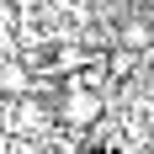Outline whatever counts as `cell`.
I'll list each match as a JSON object with an SVG mask.
<instances>
[{
    "label": "cell",
    "instance_id": "obj_1",
    "mask_svg": "<svg viewBox=\"0 0 154 154\" xmlns=\"http://www.w3.org/2000/svg\"><path fill=\"white\" fill-rule=\"evenodd\" d=\"M96 117H101V96L96 91H69L64 96V122L69 128H91Z\"/></svg>",
    "mask_w": 154,
    "mask_h": 154
},
{
    "label": "cell",
    "instance_id": "obj_2",
    "mask_svg": "<svg viewBox=\"0 0 154 154\" xmlns=\"http://www.w3.org/2000/svg\"><path fill=\"white\" fill-rule=\"evenodd\" d=\"M0 91L5 96H27L32 91V69L27 64H0Z\"/></svg>",
    "mask_w": 154,
    "mask_h": 154
},
{
    "label": "cell",
    "instance_id": "obj_3",
    "mask_svg": "<svg viewBox=\"0 0 154 154\" xmlns=\"http://www.w3.org/2000/svg\"><path fill=\"white\" fill-rule=\"evenodd\" d=\"M149 43H154V37H149L143 21H128V27H122V48H128V53H143Z\"/></svg>",
    "mask_w": 154,
    "mask_h": 154
},
{
    "label": "cell",
    "instance_id": "obj_4",
    "mask_svg": "<svg viewBox=\"0 0 154 154\" xmlns=\"http://www.w3.org/2000/svg\"><path fill=\"white\" fill-rule=\"evenodd\" d=\"M106 69H117V75H128V69H133V53H128V48H122V53H112V64H106Z\"/></svg>",
    "mask_w": 154,
    "mask_h": 154
},
{
    "label": "cell",
    "instance_id": "obj_5",
    "mask_svg": "<svg viewBox=\"0 0 154 154\" xmlns=\"http://www.w3.org/2000/svg\"><path fill=\"white\" fill-rule=\"evenodd\" d=\"M149 154H154V133H149Z\"/></svg>",
    "mask_w": 154,
    "mask_h": 154
}]
</instances>
